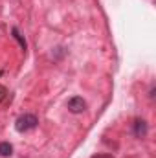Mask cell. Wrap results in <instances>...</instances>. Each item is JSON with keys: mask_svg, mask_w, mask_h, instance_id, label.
Returning a JSON list of instances; mask_svg holds the SVG:
<instances>
[{"mask_svg": "<svg viewBox=\"0 0 156 158\" xmlns=\"http://www.w3.org/2000/svg\"><path fill=\"white\" fill-rule=\"evenodd\" d=\"M13 35H15V39H17L18 42H20V46H22V48H26V40L22 39V37H20V33H18V30H15V28H13Z\"/></svg>", "mask_w": 156, "mask_h": 158, "instance_id": "5", "label": "cell"}, {"mask_svg": "<svg viewBox=\"0 0 156 158\" xmlns=\"http://www.w3.org/2000/svg\"><path fill=\"white\" fill-rule=\"evenodd\" d=\"M136 136L138 138H145L147 136V123L143 119H138L136 121Z\"/></svg>", "mask_w": 156, "mask_h": 158, "instance_id": "3", "label": "cell"}, {"mask_svg": "<svg viewBox=\"0 0 156 158\" xmlns=\"http://www.w3.org/2000/svg\"><path fill=\"white\" fill-rule=\"evenodd\" d=\"M84 109H86V103H84V99H83V98H79V96L72 98V99L68 101V110H70V112H74V114L83 112Z\"/></svg>", "mask_w": 156, "mask_h": 158, "instance_id": "2", "label": "cell"}, {"mask_svg": "<svg viewBox=\"0 0 156 158\" xmlns=\"http://www.w3.org/2000/svg\"><path fill=\"white\" fill-rule=\"evenodd\" d=\"M37 123H39L37 116H33V114H24V116H20V118L17 119L15 127H17V131H18V132H26V131L35 129V127H37Z\"/></svg>", "mask_w": 156, "mask_h": 158, "instance_id": "1", "label": "cell"}, {"mask_svg": "<svg viewBox=\"0 0 156 158\" xmlns=\"http://www.w3.org/2000/svg\"><path fill=\"white\" fill-rule=\"evenodd\" d=\"M11 151H13V147H11L7 142H2V143H0V155H2V156H9Z\"/></svg>", "mask_w": 156, "mask_h": 158, "instance_id": "4", "label": "cell"}, {"mask_svg": "<svg viewBox=\"0 0 156 158\" xmlns=\"http://www.w3.org/2000/svg\"><path fill=\"white\" fill-rule=\"evenodd\" d=\"M92 158H112V156H107V155H97V156H92Z\"/></svg>", "mask_w": 156, "mask_h": 158, "instance_id": "6", "label": "cell"}]
</instances>
